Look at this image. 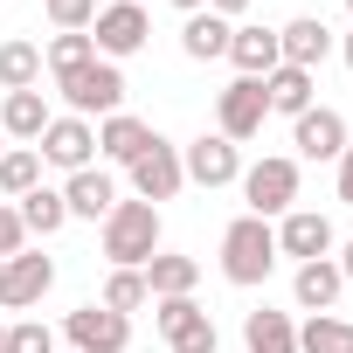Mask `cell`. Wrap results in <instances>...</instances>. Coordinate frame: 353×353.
Instances as JSON below:
<instances>
[{"label":"cell","instance_id":"cell-1","mask_svg":"<svg viewBox=\"0 0 353 353\" xmlns=\"http://www.w3.org/2000/svg\"><path fill=\"white\" fill-rule=\"evenodd\" d=\"M104 256H111V270H145L159 256V208L152 201H118L104 215Z\"/></svg>","mask_w":353,"mask_h":353},{"label":"cell","instance_id":"cell-2","mask_svg":"<svg viewBox=\"0 0 353 353\" xmlns=\"http://www.w3.org/2000/svg\"><path fill=\"white\" fill-rule=\"evenodd\" d=\"M277 270V229L263 222V215H236L229 229H222V277L229 284H263Z\"/></svg>","mask_w":353,"mask_h":353},{"label":"cell","instance_id":"cell-3","mask_svg":"<svg viewBox=\"0 0 353 353\" xmlns=\"http://www.w3.org/2000/svg\"><path fill=\"white\" fill-rule=\"evenodd\" d=\"M56 90H63L70 118H111V111H125V70L104 63V56H90L77 70H56Z\"/></svg>","mask_w":353,"mask_h":353},{"label":"cell","instance_id":"cell-4","mask_svg":"<svg viewBox=\"0 0 353 353\" xmlns=\"http://www.w3.org/2000/svg\"><path fill=\"white\" fill-rule=\"evenodd\" d=\"M243 201H250V215H291L298 208V159H256V166H243Z\"/></svg>","mask_w":353,"mask_h":353},{"label":"cell","instance_id":"cell-5","mask_svg":"<svg viewBox=\"0 0 353 353\" xmlns=\"http://www.w3.org/2000/svg\"><path fill=\"white\" fill-rule=\"evenodd\" d=\"M152 319H159V332H166V353H215V346H222L215 319H208L194 298H152Z\"/></svg>","mask_w":353,"mask_h":353},{"label":"cell","instance_id":"cell-6","mask_svg":"<svg viewBox=\"0 0 353 353\" xmlns=\"http://www.w3.org/2000/svg\"><path fill=\"white\" fill-rule=\"evenodd\" d=\"M145 35H152V14H145V8H132V0H111V8H97V21H90V42H97V56H104V63L139 56V49H145Z\"/></svg>","mask_w":353,"mask_h":353},{"label":"cell","instance_id":"cell-7","mask_svg":"<svg viewBox=\"0 0 353 353\" xmlns=\"http://www.w3.org/2000/svg\"><path fill=\"white\" fill-rule=\"evenodd\" d=\"M263 118H270V104H263V77H236V83L215 97V132H222L229 145L256 139V132H263Z\"/></svg>","mask_w":353,"mask_h":353},{"label":"cell","instance_id":"cell-8","mask_svg":"<svg viewBox=\"0 0 353 353\" xmlns=\"http://www.w3.org/2000/svg\"><path fill=\"white\" fill-rule=\"evenodd\" d=\"M35 152H42V166H63V173H83V166H97V125L90 118H49V132L35 139Z\"/></svg>","mask_w":353,"mask_h":353},{"label":"cell","instance_id":"cell-9","mask_svg":"<svg viewBox=\"0 0 353 353\" xmlns=\"http://www.w3.org/2000/svg\"><path fill=\"white\" fill-rule=\"evenodd\" d=\"M63 332H70V353H125L132 346V319L104 312V305H77L63 319Z\"/></svg>","mask_w":353,"mask_h":353},{"label":"cell","instance_id":"cell-10","mask_svg":"<svg viewBox=\"0 0 353 353\" xmlns=\"http://www.w3.org/2000/svg\"><path fill=\"white\" fill-rule=\"evenodd\" d=\"M181 173H188V181L194 188H229V181H243V145H229L222 132H201L188 152H181Z\"/></svg>","mask_w":353,"mask_h":353},{"label":"cell","instance_id":"cell-11","mask_svg":"<svg viewBox=\"0 0 353 353\" xmlns=\"http://www.w3.org/2000/svg\"><path fill=\"white\" fill-rule=\"evenodd\" d=\"M49 284H56V263H49L42 250L8 256V263H0V312H28V305H42Z\"/></svg>","mask_w":353,"mask_h":353},{"label":"cell","instance_id":"cell-12","mask_svg":"<svg viewBox=\"0 0 353 353\" xmlns=\"http://www.w3.org/2000/svg\"><path fill=\"white\" fill-rule=\"evenodd\" d=\"M125 173H132L139 201H152V208H159V201H173V194L188 188V173H181V145H166V139H152V145H145Z\"/></svg>","mask_w":353,"mask_h":353},{"label":"cell","instance_id":"cell-13","mask_svg":"<svg viewBox=\"0 0 353 353\" xmlns=\"http://www.w3.org/2000/svg\"><path fill=\"white\" fill-rule=\"evenodd\" d=\"M277 256H298V263L332 256V222H325L319 208H291V215L277 222Z\"/></svg>","mask_w":353,"mask_h":353},{"label":"cell","instance_id":"cell-14","mask_svg":"<svg viewBox=\"0 0 353 353\" xmlns=\"http://www.w3.org/2000/svg\"><path fill=\"white\" fill-rule=\"evenodd\" d=\"M63 208H70L77 222H104V215L118 208V181H111L104 166H83V173L63 181Z\"/></svg>","mask_w":353,"mask_h":353},{"label":"cell","instance_id":"cell-15","mask_svg":"<svg viewBox=\"0 0 353 353\" xmlns=\"http://www.w3.org/2000/svg\"><path fill=\"white\" fill-rule=\"evenodd\" d=\"M277 56H284L291 70H319V63L332 56V28H325L319 14H298V21L277 28Z\"/></svg>","mask_w":353,"mask_h":353},{"label":"cell","instance_id":"cell-16","mask_svg":"<svg viewBox=\"0 0 353 353\" xmlns=\"http://www.w3.org/2000/svg\"><path fill=\"white\" fill-rule=\"evenodd\" d=\"M291 145H298L305 159H339V152H346V118L325 111V104H312L305 118H291Z\"/></svg>","mask_w":353,"mask_h":353},{"label":"cell","instance_id":"cell-17","mask_svg":"<svg viewBox=\"0 0 353 353\" xmlns=\"http://www.w3.org/2000/svg\"><path fill=\"white\" fill-rule=\"evenodd\" d=\"M339 291H346V277H339V263H332V256H312V263H298V277H291L298 312H332V305H339Z\"/></svg>","mask_w":353,"mask_h":353},{"label":"cell","instance_id":"cell-18","mask_svg":"<svg viewBox=\"0 0 353 353\" xmlns=\"http://www.w3.org/2000/svg\"><path fill=\"white\" fill-rule=\"evenodd\" d=\"M49 97H42V83L35 90H8V104H0V132H8V139H21V145H35L42 132H49Z\"/></svg>","mask_w":353,"mask_h":353},{"label":"cell","instance_id":"cell-19","mask_svg":"<svg viewBox=\"0 0 353 353\" xmlns=\"http://www.w3.org/2000/svg\"><path fill=\"white\" fill-rule=\"evenodd\" d=\"M152 139H159V132H152L145 118H132V111H111V118L97 125V152H104V159H118V166H132Z\"/></svg>","mask_w":353,"mask_h":353},{"label":"cell","instance_id":"cell-20","mask_svg":"<svg viewBox=\"0 0 353 353\" xmlns=\"http://www.w3.org/2000/svg\"><path fill=\"white\" fill-rule=\"evenodd\" d=\"M312 90H319V77H312V70H291V63H277V70L263 77V104L284 111V118H305V111H312Z\"/></svg>","mask_w":353,"mask_h":353},{"label":"cell","instance_id":"cell-21","mask_svg":"<svg viewBox=\"0 0 353 353\" xmlns=\"http://www.w3.org/2000/svg\"><path fill=\"white\" fill-rule=\"evenodd\" d=\"M243 346H250V353H298V325H291V312L256 305V312L243 319Z\"/></svg>","mask_w":353,"mask_h":353},{"label":"cell","instance_id":"cell-22","mask_svg":"<svg viewBox=\"0 0 353 353\" xmlns=\"http://www.w3.org/2000/svg\"><path fill=\"white\" fill-rule=\"evenodd\" d=\"M194 284H201V263H194V256L159 250V256L145 263V291H152V298H194Z\"/></svg>","mask_w":353,"mask_h":353},{"label":"cell","instance_id":"cell-23","mask_svg":"<svg viewBox=\"0 0 353 353\" xmlns=\"http://www.w3.org/2000/svg\"><path fill=\"white\" fill-rule=\"evenodd\" d=\"M229 63L243 70V77H270L284 56H277V28H236L229 35Z\"/></svg>","mask_w":353,"mask_h":353},{"label":"cell","instance_id":"cell-24","mask_svg":"<svg viewBox=\"0 0 353 353\" xmlns=\"http://www.w3.org/2000/svg\"><path fill=\"white\" fill-rule=\"evenodd\" d=\"M229 35H236V28H229L222 14H208V8H201V14H188V28H181V49H188L194 63H215V56H229Z\"/></svg>","mask_w":353,"mask_h":353},{"label":"cell","instance_id":"cell-25","mask_svg":"<svg viewBox=\"0 0 353 353\" xmlns=\"http://www.w3.org/2000/svg\"><path fill=\"white\" fill-rule=\"evenodd\" d=\"M298 353H353V319L312 312V319L298 325Z\"/></svg>","mask_w":353,"mask_h":353},{"label":"cell","instance_id":"cell-26","mask_svg":"<svg viewBox=\"0 0 353 353\" xmlns=\"http://www.w3.org/2000/svg\"><path fill=\"white\" fill-rule=\"evenodd\" d=\"M42 188V152L35 145H8V152H0V194H35Z\"/></svg>","mask_w":353,"mask_h":353},{"label":"cell","instance_id":"cell-27","mask_svg":"<svg viewBox=\"0 0 353 353\" xmlns=\"http://www.w3.org/2000/svg\"><path fill=\"white\" fill-rule=\"evenodd\" d=\"M21 229L28 236H56L63 222H70V208H63V188H35V194H21Z\"/></svg>","mask_w":353,"mask_h":353},{"label":"cell","instance_id":"cell-28","mask_svg":"<svg viewBox=\"0 0 353 353\" xmlns=\"http://www.w3.org/2000/svg\"><path fill=\"white\" fill-rule=\"evenodd\" d=\"M42 83V49L35 42H0V90H35Z\"/></svg>","mask_w":353,"mask_h":353},{"label":"cell","instance_id":"cell-29","mask_svg":"<svg viewBox=\"0 0 353 353\" xmlns=\"http://www.w3.org/2000/svg\"><path fill=\"white\" fill-rule=\"evenodd\" d=\"M145 298H152V291H145V270H111V277H104V298H97V305H104V312H125V319H132V312H139Z\"/></svg>","mask_w":353,"mask_h":353},{"label":"cell","instance_id":"cell-30","mask_svg":"<svg viewBox=\"0 0 353 353\" xmlns=\"http://www.w3.org/2000/svg\"><path fill=\"white\" fill-rule=\"evenodd\" d=\"M49 21H56V35H90L97 0H49Z\"/></svg>","mask_w":353,"mask_h":353},{"label":"cell","instance_id":"cell-31","mask_svg":"<svg viewBox=\"0 0 353 353\" xmlns=\"http://www.w3.org/2000/svg\"><path fill=\"white\" fill-rule=\"evenodd\" d=\"M90 56H97V42H90V35H56V42L42 49V63H49V70H77V63H90Z\"/></svg>","mask_w":353,"mask_h":353},{"label":"cell","instance_id":"cell-32","mask_svg":"<svg viewBox=\"0 0 353 353\" xmlns=\"http://www.w3.org/2000/svg\"><path fill=\"white\" fill-rule=\"evenodd\" d=\"M8 353H56V332L42 319H14L8 325Z\"/></svg>","mask_w":353,"mask_h":353},{"label":"cell","instance_id":"cell-33","mask_svg":"<svg viewBox=\"0 0 353 353\" xmlns=\"http://www.w3.org/2000/svg\"><path fill=\"white\" fill-rule=\"evenodd\" d=\"M21 250H28V229H21V215H14L8 201H0V263L21 256Z\"/></svg>","mask_w":353,"mask_h":353},{"label":"cell","instance_id":"cell-34","mask_svg":"<svg viewBox=\"0 0 353 353\" xmlns=\"http://www.w3.org/2000/svg\"><path fill=\"white\" fill-rule=\"evenodd\" d=\"M339 201H346V208H353V145H346V152H339Z\"/></svg>","mask_w":353,"mask_h":353},{"label":"cell","instance_id":"cell-35","mask_svg":"<svg viewBox=\"0 0 353 353\" xmlns=\"http://www.w3.org/2000/svg\"><path fill=\"white\" fill-rule=\"evenodd\" d=\"M243 8H250V0H208V14H222V21H229V14H243Z\"/></svg>","mask_w":353,"mask_h":353},{"label":"cell","instance_id":"cell-36","mask_svg":"<svg viewBox=\"0 0 353 353\" xmlns=\"http://www.w3.org/2000/svg\"><path fill=\"white\" fill-rule=\"evenodd\" d=\"M339 277H346V284H353V243H346V256H339Z\"/></svg>","mask_w":353,"mask_h":353},{"label":"cell","instance_id":"cell-37","mask_svg":"<svg viewBox=\"0 0 353 353\" xmlns=\"http://www.w3.org/2000/svg\"><path fill=\"white\" fill-rule=\"evenodd\" d=\"M173 8H181V14H201V8H208V0H173Z\"/></svg>","mask_w":353,"mask_h":353},{"label":"cell","instance_id":"cell-38","mask_svg":"<svg viewBox=\"0 0 353 353\" xmlns=\"http://www.w3.org/2000/svg\"><path fill=\"white\" fill-rule=\"evenodd\" d=\"M339 56H346V70H353V35H339Z\"/></svg>","mask_w":353,"mask_h":353},{"label":"cell","instance_id":"cell-39","mask_svg":"<svg viewBox=\"0 0 353 353\" xmlns=\"http://www.w3.org/2000/svg\"><path fill=\"white\" fill-rule=\"evenodd\" d=\"M0 353H8V325H0Z\"/></svg>","mask_w":353,"mask_h":353},{"label":"cell","instance_id":"cell-40","mask_svg":"<svg viewBox=\"0 0 353 353\" xmlns=\"http://www.w3.org/2000/svg\"><path fill=\"white\" fill-rule=\"evenodd\" d=\"M0 152H8V132H0Z\"/></svg>","mask_w":353,"mask_h":353},{"label":"cell","instance_id":"cell-41","mask_svg":"<svg viewBox=\"0 0 353 353\" xmlns=\"http://www.w3.org/2000/svg\"><path fill=\"white\" fill-rule=\"evenodd\" d=\"M132 8H145V0H132Z\"/></svg>","mask_w":353,"mask_h":353},{"label":"cell","instance_id":"cell-42","mask_svg":"<svg viewBox=\"0 0 353 353\" xmlns=\"http://www.w3.org/2000/svg\"><path fill=\"white\" fill-rule=\"evenodd\" d=\"M346 14H353V0H346Z\"/></svg>","mask_w":353,"mask_h":353}]
</instances>
